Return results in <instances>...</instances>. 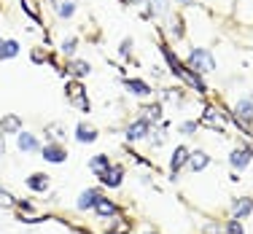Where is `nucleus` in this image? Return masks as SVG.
Segmentation results:
<instances>
[{"label":"nucleus","instance_id":"bb28decb","mask_svg":"<svg viewBox=\"0 0 253 234\" xmlns=\"http://www.w3.org/2000/svg\"><path fill=\"white\" fill-rule=\"evenodd\" d=\"M151 5H154V11H159V14L167 11V0H151Z\"/></svg>","mask_w":253,"mask_h":234},{"label":"nucleus","instance_id":"7c9ffc66","mask_svg":"<svg viewBox=\"0 0 253 234\" xmlns=\"http://www.w3.org/2000/svg\"><path fill=\"white\" fill-rule=\"evenodd\" d=\"M129 3H143V0H129Z\"/></svg>","mask_w":253,"mask_h":234},{"label":"nucleus","instance_id":"2eb2a0df","mask_svg":"<svg viewBox=\"0 0 253 234\" xmlns=\"http://www.w3.org/2000/svg\"><path fill=\"white\" fill-rule=\"evenodd\" d=\"M76 140H78V143H94V140H97V129H92L89 124H78Z\"/></svg>","mask_w":253,"mask_h":234},{"label":"nucleus","instance_id":"b1692460","mask_svg":"<svg viewBox=\"0 0 253 234\" xmlns=\"http://www.w3.org/2000/svg\"><path fill=\"white\" fill-rule=\"evenodd\" d=\"M89 70H92V68H89L86 62H81V59H76V62H73V73L76 76H86Z\"/></svg>","mask_w":253,"mask_h":234},{"label":"nucleus","instance_id":"c85d7f7f","mask_svg":"<svg viewBox=\"0 0 253 234\" xmlns=\"http://www.w3.org/2000/svg\"><path fill=\"white\" fill-rule=\"evenodd\" d=\"M194 129H197V124H194V121H189V124H183V127H180V132H183V135H191Z\"/></svg>","mask_w":253,"mask_h":234},{"label":"nucleus","instance_id":"20e7f679","mask_svg":"<svg viewBox=\"0 0 253 234\" xmlns=\"http://www.w3.org/2000/svg\"><path fill=\"white\" fill-rule=\"evenodd\" d=\"M251 156H253L251 148H237V151L229 154V161H232L234 170H245V167H248V161H251Z\"/></svg>","mask_w":253,"mask_h":234},{"label":"nucleus","instance_id":"4468645a","mask_svg":"<svg viewBox=\"0 0 253 234\" xmlns=\"http://www.w3.org/2000/svg\"><path fill=\"white\" fill-rule=\"evenodd\" d=\"M19 151H25V154H35V151H38V140H35V135H30V132H19Z\"/></svg>","mask_w":253,"mask_h":234},{"label":"nucleus","instance_id":"f257e3e1","mask_svg":"<svg viewBox=\"0 0 253 234\" xmlns=\"http://www.w3.org/2000/svg\"><path fill=\"white\" fill-rule=\"evenodd\" d=\"M189 68L194 70V73H210V70L215 68V62H213V57H210V51L194 49L189 54Z\"/></svg>","mask_w":253,"mask_h":234},{"label":"nucleus","instance_id":"1a4fd4ad","mask_svg":"<svg viewBox=\"0 0 253 234\" xmlns=\"http://www.w3.org/2000/svg\"><path fill=\"white\" fill-rule=\"evenodd\" d=\"M94 213H97L100 218H111V215H116V205H113L111 199H105V196H100V199L94 202Z\"/></svg>","mask_w":253,"mask_h":234},{"label":"nucleus","instance_id":"9d476101","mask_svg":"<svg viewBox=\"0 0 253 234\" xmlns=\"http://www.w3.org/2000/svg\"><path fill=\"white\" fill-rule=\"evenodd\" d=\"M251 210H253V202L248 199V196H245V199H237L234 207H232V218L240 221V218H245V215H251Z\"/></svg>","mask_w":253,"mask_h":234},{"label":"nucleus","instance_id":"393cba45","mask_svg":"<svg viewBox=\"0 0 253 234\" xmlns=\"http://www.w3.org/2000/svg\"><path fill=\"white\" fill-rule=\"evenodd\" d=\"M11 205H14V196H11L5 189H0V207H11Z\"/></svg>","mask_w":253,"mask_h":234},{"label":"nucleus","instance_id":"f3484780","mask_svg":"<svg viewBox=\"0 0 253 234\" xmlns=\"http://www.w3.org/2000/svg\"><path fill=\"white\" fill-rule=\"evenodd\" d=\"M186 159H189V148L178 146L175 151H172V159H170V167H172V172H178L180 167L186 164Z\"/></svg>","mask_w":253,"mask_h":234},{"label":"nucleus","instance_id":"a211bd4d","mask_svg":"<svg viewBox=\"0 0 253 234\" xmlns=\"http://www.w3.org/2000/svg\"><path fill=\"white\" fill-rule=\"evenodd\" d=\"M100 178H102V183H105V186H119L124 175H122V170H119V167H108Z\"/></svg>","mask_w":253,"mask_h":234},{"label":"nucleus","instance_id":"6e6552de","mask_svg":"<svg viewBox=\"0 0 253 234\" xmlns=\"http://www.w3.org/2000/svg\"><path fill=\"white\" fill-rule=\"evenodd\" d=\"M100 199V189H86L81 196H78V210H89L94 207V202Z\"/></svg>","mask_w":253,"mask_h":234},{"label":"nucleus","instance_id":"2f4dec72","mask_svg":"<svg viewBox=\"0 0 253 234\" xmlns=\"http://www.w3.org/2000/svg\"><path fill=\"white\" fill-rule=\"evenodd\" d=\"M0 151H3V143H0Z\"/></svg>","mask_w":253,"mask_h":234},{"label":"nucleus","instance_id":"ddd939ff","mask_svg":"<svg viewBox=\"0 0 253 234\" xmlns=\"http://www.w3.org/2000/svg\"><path fill=\"white\" fill-rule=\"evenodd\" d=\"M146 135H148V121L146 118L129 124V129H126V137H129V140H140V137H146Z\"/></svg>","mask_w":253,"mask_h":234},{"label":"nucleus","instance_id":"6ab92c4d","mask_svg":"<svg viewBox=\"0 0 253 234\" xmlns=\"http://www.w3.org/2000/svg\"><path fill=\"white\" fill-rule=\"evenodd\" d=\"M27 186L33 191H46V189H49V175H46V172H41V175L27 178Z\"/></svg>","mask_w":253,"mask_h":234},{"label":"nucleus","instance_id":"4be33fe9","mask_svg":"<svg viewBox=\"0 0 253 234\" xmlns=\"http://www.w3.org/2000/svg\"><path fill=\"white\" fill-rule=\"evenodd\" d=\"M146 118H148V121H159V118H162V105H148Z\"/></svg>","mask_w":253,"mask_h":234},{"label":"nucleus","instance_id":"5701e85b","mask_svg":"<svg viewBox=\"0 0 253 234\" xmlns=\"http://www.w3.org/2000/svg\"><path fill=\"white\" fill-rule=\"evenodd\" d=\"M22 5H25V11H27L30 16H33L35 22L41 19V16H38V8H35V0H22Z\"/></svg>","mask_w":253,"mask_h":234},{"label":"nucleus","instance_id":"39448f33","mask_svg":"<svg viewBox=\"0 0 253 234\" xmlns=\"http://www.w3.org/2000/svg\"><path fill=\"white\" fill-rule=\"evenodd\" d=\"M43 159L46 161H57V164H59V161L68 159V151H65L62 146H57V143H49V146L43 148Z\"/></svg>","mask_w":253,"mask_h":234},{"label":"nucleus","instance_id":"7ed1b4c3","mask_svg":"<svg viewBox=\"0 0 253 234\" xmlns=\"http://www.w3.org/2000/svg\"><path fill=\"white\" fill-rule=\"evenodd\" d=\"M68 97L73 100V103L81 108V111H92V108H89L86 94H84V86H81V83H68Z\"/></svg>","mask_w":253,"mask_h":234},{"label":"nucleus","instance_id":"412c9836","mask_svg":"<svg viewBox=\"0 0 253 234\" xmlns=\"http://www.w3.org/2000/svg\"><path fill=\"white\" fill-rule=\"evenodd\" d=\"M89 167H92L94 175H102L111 167V161H108V156H94V159H89Z\"/></svg>","mask_w":253,"mask_h":234},{"label":"nucleus","instance_id":"423d86ee","mask_svg":"<svg viewBox=\"0 0 253 234\" xmlns=\"http://www.w3.org/2000/svg\"><path fill=\"white\" fill-rule=\"evenodd\" d=\"M51 5L62 19H70L76 14V0H51Z\"/></svg>","mask_w":253,"mask_h":234},{"label":"nucleus","instance_id":"dca6fc26","mask_svg":"<svg viewBox=\"0 0 253 234\" xmlns=\"http://www.w3.org/2000/svg\"><path fill=\"white\" fill-rule=\"evenodd\" d=\"M126 92L137 94V97H148V94H151V86H148L146 81H135V78H132V81H126Z\"/></svg>","mask_w":253,"mask_h":234},{"label":"nucleus","instance_id":"cd10ccee","mask_svg":"<svg viewBox=\"0 0 253 234\" xmlns=\"http://www.w3.org/2000/svg\"><path fill=\"white\" fill-rule=\"evenodd\" d=\"M62 51H65V54H73V51H76V40H73V38H68V40L62 43Z\"/></svg>","mask_w":253,"mask_h":234},{"label":"nucleus","instance_id":"473e14b6","mask_svg":"<svg viewBox=\"0 0 253 234\" xmlns=\"http://www.w3.org/2000/svg\"><path fill=\"white\" fill-rule=\"evenodd\" d=\"M111 234H119V232H111Z\"/></svg>","mask_w":253,"mask_h":234},{"label":"nucleus","instance_id":"a878e982","mask_svg":"<svg viewBox=\"0 0 253 234\" xmlns=\"http://www.w3.org/2000/svg\"><path fill=\"white\" fill-rule=\"evenodd\" d=\"M226 234H243V226H240V221H232V224L226 226Z\"/></svg>","mask_w":253,"mask_h":234},{"label":"nucleus","instance_id":"0eeeda50","mask_svg":"<svg viewBox=\"0 0 253 234\" xmlns=\"http://www.w3.org/2000/svg\"><path fill=\"white\" fill-rule=\"evenodd\" d=\"M251 113H253V103H251L248 97H243V100L237 103V108H234V116H237L240 124H243V121L248 124V121H251Z\"/></svg>","mask_w":253,"mask_h":234},{"label":"nucleus","instance_id":"aec40b11","mask_svg":"<svg viewBox=\"0 0 253 234\" xmlns=\"http://www.w3.org/2000/svg\"><path fill=\"white\" fill-rule=\"evenodd\" d=\"M19 54V43L16 40H0V59H11V57H16Z\"/></svg>","mask_w":253,"mask_h":234},{"label":"nucleus","instance_id":"f8f14e48","mask_svg":"<svg viewBox=\"0 0 253 234\" xmlns=\"http://www.w3.org/2000/svg\"><path fill=\"white\" fill-rule=\"evenodd\" d=\"M208 164H210V156L205 154V151H194V154H191V159H189L191 172H202Z\"/></svg>","mask_w":253,"mask_h":234},{"label":"nucleus","instance_id":"72a5a7b5","mask_svg":"<svg viewBox=\"0 0 253 234\" xmlns=\"http://www.w3.org/2000/svg\"><path fill=\"white\" fill-rule=\"evenodd\" d=\"M183 3H189V0H183Z\"/></svg>","mask_w":253,"mask_h":234},{"label":"nucleus","instance_id":"f03ea898","mask_svg":"<svg viewBox=\"0 0 253 234\" xmlns=\"http://www.w3.org/2000/svg\"><path fill=\"white\" fill-rule=\"evenodd\" d=\"M202 124H205V127H210V129H226V116H224V113H218L215 108H208L205 116H202Z\"/></svg>","mask_w":253,"mask_h":234},{"label":"nucleus","instance_id":"c756f323","mask_svg":"<svg viewBox=\"0 0 253 234\" xmlns=\"http://www.w3.org/2000/svg\"><path fill=\"white\" fill-rule=\"evenodd\" d=\"M33 59H35V62H43L46 57H43V51H33Z\"/></svg>","mask_w":253,"mask_h":234},{"label":"nucleus","instance_id":"9b49d317","mask_svg":"<svg viewBox=\"0 0 253 234\" xmlns=\"http://www.w3.org/2000/svg\"><path fill=\"white\" fill-rule=\"evenodd\" d=\"M19 129H22L19 116H5L3 121H0V135H16Z\"/></svg>","mask_w":253,"mask_h":234}]
</instances>
